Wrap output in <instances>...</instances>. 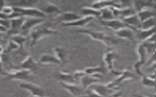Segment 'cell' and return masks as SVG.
Masks as SVG:
<instances>
[{
    "label": "cell",
    "instance_id": "obj_1",
    "mask_svg": "<svg viewBox=\"0 0 156 97\" xmlns=\"http://www.w3.org/2000/svg\"><path fill=\"white\" fill-rule=\"evenodd\" d=\"M38 25L35 28H34L29 33L31 39L30 47H34L39 41H40L43 38L55 35L57 32L56 30L52 28V25L51 23L46 22Z\"/></svg>",
    "mask_w": 156,
    "mask_h": 97
},
{
    "label": "cell",
    "instance_id": "obj_2",
    "mask_svg": "<svg viewBox=\"0 0 156 97\" xmlns=\"http://www.w3.org/2000/svg\"><path fill=\"white\" fill-rule=\"evenodd\" d=\"M75 32L88 35L93 40L102 42L107 47L114 45L118 42V41L103 32L92 31L88 29L79 28L75 31Z\"/></svg>",
    "mask_w": 156,
    "mask_h": 97
},
{
    "label": "cell",
    "instance_id": "obj_3",
    "mask_svg": "<svg viewBox=\"0 0 156 97\" xmlns=\"http://www.w3.org/2000/svg\"><path fill=\"white\" fill-rule=\"evenodd\" d=\"M13 8L15 12L19 13L21 16L24 18H41L45 19L47 16V15H45L38 8L13 7Z\"/></svg>",
    "mask_w": 156,
    "mask_h": 97
},
{
    "label": "cell",
    "instance_id": "obj_4",
    "mask_svg": "<svg viewBox=\"0 0 156 97\" xmlns=\"http://www.w3.org/2000/svg\"><path fill=\"white\" fill-rule=\"evenodd\" d=\"M10 39L18 45V48L15 50L13 52V53L16 55L24 56L25 58L28 55H29L27 50L24 48V44L27 39L26 36H25L23 35L19 34V35H16L11 36Z\"/></svg>",
    "mask_w": 156,
    "mask_h": 97
},
{
    "label": "cell",
    "instance_id": "obj_5",
    "mask_svg": "<svg viewBox=\"0 0 156 97\" xmlns=\"http://www.w3.org/2000/svg\"><path fill=\"white\" fill-rule=\"evenodd\" d=\"M20 87L29 92L32 96L44 97L47 96L45 90L40 85L30 82H24L20 84Z\"/></svg>",
    "mask_w": 156,
    "mask_h": 97
},
{
    "label": "cell",
    "instance_id": "obj_6",
    "mask_svg": "<svg viewBox=\"0 0 156 97\" xmlns=\"http://www.w3.org/2000/svg\"><path fill=\"white\" fill-rule=\"evenodd\" d=\"M7 79L13 81H29L32 79V73L24 69H15L9 72Z\"/></svg>",
    "mask_w": 156,
    "mask_h": 97
},
{
    "label": "cell",
    "instance_id": "obj_7",
    "mask_svg": "<svg viewBox=\"0 0 156 97\" xmlns=\"http://www.w3.org/2000/svg\"><path fill=\"white\" fill-rule=\"evenodd\" d=\"M46 22L44 18H25L21 28V35L30 33V32L38 25Z\"/></svg>",
    "mask_w": 156,
    "mask_h": 97
},
{
    "label": "cell",
    "instance_id": "obj_8",
    "mask_svg": "<svg viewBox=\"0 0 156 97\" xmlns=\"http://www.w3.org/2000/svg\"><path fill=\"white\" fill-rule=\"evenodd\" d=\"M24 20L25 18L23 16L10 19V26L7 32L6 33L7 36L10 38L12 36L21 34L22 26L23 25Z\"/></svg>",
    "mask_w": 156,
    "mask_h": 97
},
{
    "label": "cell",
    "instance_id": "obj_9",
    "mask_svg": "<svg viewBox=\"0 0 156 97\" xmlns=\"http://www.w3.org/2000/svg\"><path fill=\"white\" fill-rule=\"evenodd\" d=\"M40 64L33 58L30 55L26 56L20 63L18 67L21 69L27 70L32 73L37 72L40 68Z\"/></svg>",
    "mask_w": 156,
    "mask_h": 97
},
{
    "label": "cell",
    "instance_id": "obj_10",
    "mask_svg": "<svg viewBox=\"0 0 156 97\" xmlns=\"http://www.w3.org/2000/svg\"><path fill=\"white\" fill-rule=\"evenodd\" d=\"M51 77L58 81L60 82H64V83H68V84H74L76 79L73 76V73H69L64 71L57 70L54 72Z\"/></svg>",
    "mask_w": 156,
    "mask_h": 97
},
{
    "label": "cell",
    "instance_id": "obj_11",
    "mask_svg": "<svg viewBox=\"0 0 156 97\" xmlns=\"http://www.w3.org/2000/svg\"><path fill=\"white\" fill-rule=\"evenodd\" d=\"M90 90L94 91L99 95L102 97H107V96H114L116 95V92H112L113 90V88H110L107 85H102L99 84H94L90 87Z\"/></svg>",
    "mask_w": 156,
    "mask_h": 97
},
{
    "label": "cell",
    "instance_id": "obj_12",
    "mask_svg": "<svg viewBox=\"0 0 156 97\" xmlns=\"http://www.w3.org/2000/svg\"><path fill=\"white\" fill-rule=\"evenodd\" d=\"M80 18H82V16L77 13L71 12H67L65 13H62L61 14L57 15L55 17L54 21L61 22V24L69 23L76 21Z\"/></svg>",
    "mask_w": 156,
    "mask_h": 97
},
{
    "label": "cell",
    "instance_id": "obj_13",
    "mask_svg": "<svg viewBox=\"0 0 156 97\" xmlns=\"http://www.w3.org/2000/svg\"><path fill=\"white\" fill-rule=\"evenodd\" d=\"M137 53L138 54V56L140 57L139 61L136 62L134 65V69L136 71V72L140 75H141V72L140 70V67L142 65L146 60V48L143 44H140L137 45L136 47Z\"/></svg>",
    "mask_w": 156,
    "mask_h": 97
},
{
    "label": "cell",
    "instance_id": "obj_14",
    "mask_svg": "<svg viewBox=\"0 0 156 97\" xmlns=\"http://www.w3.org/2000/svg\"><path fill=\"white\" fill-rule=\"evenodd\" d=\"M38 2L36 0H11L5 1L7 5H10L13 7H34V5Z\"/></svg>",
    "mask_w": 156,
    "mask_h": 97
},
{
    "label": "cell",
    "instance_id": "obj_15",
    "mask_svg": "<svg viewBox=\"0 0 156 97\" xmlns=\"http://www.w3.org/2000/svg\"><path fill=\"white\" fill-rule=\"evenodd\" d=\"M118 55L117 53L112 50H110L106 52L104 55V57H103L104 62H105L107 69H109L111 72H112V73H116V74H117V73L118 72H116L114 70L113 68V63L115 61V60L118 59Z\"/></svg>",
    "mask_w": 156,
    "mask_h": 97
},
{
    "label": "cell",
    "instance_id": "obj_16",
    "mask_svg": "<svg viewBox=\"0 0 156 97\" xmlns=\"http://www.w3.org/2000/svg\"><path fill=\"white\" fill-rule=\"evenodd\" d=\"M101 23L105 27L110 28L115 32L122 28L125 27H127L126 25L124 24V22L119 19H110L107 21H104V20H100Z\"/></svg>",
    "mask_w": 156,
    "mask_h": 97
},
{
    "label": "cell",
    "instance_id": "obj_17",
    "mask_svg": "<svg viewBox=\"0 0 156 97\" xmlns=\"http://www.w3.org/2000/svg\"><path fill=\"white\" fill-rule=\"evenodd\" d=\"M94 18L92 16H85L80 18V19L69 23H63L61 24L62 26L63 27H81L86 25L90 21H91Z\"/></svg>",
    "mask_w": 156,
    "mask_h": 97
},
{
    "label": "cell",
    "instance_id": "obj_18",
    "mask_svg": "<svg viewBox=\"0 0 156 97\" xmlns=\"http://www.w3.org/2000/svg\"><path fill=\"white\" fill-rule=\"evenodd\" d=\"M60 85L62 86L63 89H65L69 94L71 95L79 97L83 95H82L83 89L82 87H79L78 85L74 84H68V83H64L60 82Z\"/></svg>",
    "mask_w": 156,
    "mask_h": 97
},
{
    "label": "cell",
    "instance_id": "obj_19",
    "mask_svg": "<svg viewBox=\"0 0 156 97\" xmlns=\"http://www.w3.org/2000/svg\"><path fill=\"white\" fill-rule=\"evenodd\" d=\"M134 78V75L130 73L128 70H124L120 73V75L118 78L115 79L113 81L110 82L109 84H107V85L110 88H114L116 85H118L122 81H127L128 79H131Z\"/></svg>",
    "mask_w": 156,
    "mask_h": 97
},
{
    "label": "cell",
    "instance_id": "obj_20",
    "mask_svg": "<svg viewBox=\"0 0 156 97\" xmlns=\"http://www.w3.org/2000/svg\"><path fill=\"white\" fill-rule=\"evenodd\" d=\"M54 55L60 61L62 64H64L68 60V53L67 50L62 47L56 46L53 48Z\"/></svg>",
    "mask_w": 156,
    "mask_h": 97
},
{
    "label": "cell",
    "instance_id": "obj_21",
    "mask_svg": "<svg viewBox=\"0 0 156 97\" xmlns=\"http://www.w3.org/2000/svg\"><path fill=\"white\" fill-rule=\"evenodd\" d=\"M123 22L126 25V26L127 24L129 28H136L137 29L141 28V22L136 13L124 18Z\"/></svg>",
    "mask_w": 156,
    "mask_h": 97
},
{
    "label": "cell",
    "instance_id": "obj_22",
    "mask_svg": "<svg viewBox=\"0 0 156 97\" xmlns=\"http://www.w3.org/2000/svg\"><path fill=\"white\" fill-rule=\"evenodd\" d=\"M80 82L82 87L83 89H85L88 87H90L93 84L99 82L100 79L98 77L86 74L83 77L80 78Z\"/></svg>",
    "mask_w": 156,
    "mask_h": 97
},
{
    "label": "cell",
    "instance_id": "obj_23",
    "mask_svg": "<svg viewBox=\"0 0 156 97\" xmlns=\"http://www.w3.org/2000/svg\"><path fill=\"white\" fill-rule=\"evenodd\" d=\"M40 64H57L62 65L60 61L54 55L50 54L42 55L38 60Z\"/></svg>",
    "mask_w": 156,
    "mask_h": 97
},
{
    "label": "cell",
    "instance_id": "obj_24",
    "mask_svg": "<svg viewBox=\"0 0 156 97\" xmlns=\"http://www.w3.org/2000/svg\"><path fill=\"white\" fill-rule=\"evenodd\" d=\"M45 15L47 14H57V15L62 13V10L58 8V6L49 2H46L45 5L41 8H39Z\"/></svg>",
    "mask_w": 156,
    "mask_h": 97
},
{
    "label": "cell",
    "instance_id": "obj_25",
    "mask_svg": "<svg viewBox=\"0 0 156 97\" xmlns=\"http://www.w3.org/2000/svg\"><path fill=\"white\" fill-rule=\"evenodd\" d=\"M91 7L101 10L105 8H109V7H118V5L116 4V2L112 1H95L92 3Z\"/></svg>",
    "mask_w": 156,
    "mask_h": 97
},
{
    "label": "cell",
    "instance_id": "obj_26",
    "mask_svg": "<svg viewBox=\"0 0 156 97\" xmlns=\"http://www.w3.org/2000/svg\"><path fill=\"white\" fill-rule=\"evenodd\" d=\"M115 35L119 38L124 39L132 40L133 39V33L130 28L125 27L115 32Z\"/></svg>",
    "mask_w": 156,
    "mask_h": 97
},
{
    "label": "cell",
    "instance_id": "obj_27",
    "mask_svg": "<svg viewBox=\"0 0 156 97\" xmlns=\"http://www.w3.org/2000/svg\"><path fill=\"white\" fill-rule=\"evenodd\" d=\"M155 32V27L149 29H138V38L141 41H146L154 35Z\"/></svg>",
    "mask_w": 156,
    "mask_h": 97
},
{
    "label": "cell",
    "instance_id": "obj_28",
    "mask_svg": "<svg viewBox=\"0 0 156 97\" xmlns=\"http://www.w3.org/2000/svg\"><path fill=\"white\" fill-rule=\"evenodd\" d=\"M84 71L87 75H91V76L98 78L99 75L104 74L106 72L107 70L104 67L98 66V67H88L85 69Z\"/></svg>",
    "mask_w": 156,
    "mask_h": 97
},
{
    "label": "cell",
    "instance_id": "obj_29",
    "mask_svg": "<svg viewBox=\"0 0 156 97\" xmlns=\"http://www.w3.org/2000/svg\"><path fill=\"white\" fill-rule=\"evenodd\" d=\"M82 13L85 16H92L100 19L101 12V10L95 9L91 7H84L82 8Z\"/></svg>",
    "mask_w": 156,
    "mask_h": 97
},
{
    "label": "cell",
    "instance_id": "obj_30",
    "mask_svg": "<svg viewBox=\"0 0 156 97\" xmlns=\"http://www.w3.org/2000/svg\"><path fill=\"white\" fill-rule=\"evenodd\" d=\"M141 22H143L149 19L154 18V13L152 11L145 8L136 13Z\"/></svg>",
    "mask_w": 156,
    "mask_h": 97
},
{
    "label": "cell",
    "instance_id": "obj_31",
    "mask_svg": "<svg viewBox=\"0 0 156 97\" xmlns=\"http://www.w3.org/2000/svg\"><path fill=\"white\" fill-rule=\"evenodd\" d=\"M101 15L100 16V19L101 20H104V21H107V20H110L114 19V15L113 12L112 11V9L111 7L109 8H105L101 10Z\"/></svg>",
    "mask_w": 156,
    "mask_h": 97
},
{
    "label": "cell",
    "instance_id": "obj_32",
    "mask_svg": "<svg viewBox=\"0 0 156 97\" xmlns=\"http://www.w3.org/2000/svg\"><path fill=\"white\" fill-rule=\"evenodd\" d=\"M142 83L146 87H154L155 85L154 79L148 76L142 77Z\"/></svg>",
    "mask_w": 156,
    "mask_h": 97
},
{
    "label": "cell",
    "instance_id": "obj_33",
    "mask_svg": "<svg viewBox=\"0 0 156 97\" xmlns=\"http://www.w3.org/2000/svg\"><path fill=\"white\" fill-rule=\"evenodd\" d=\"M154 18L149 19L143 22L141 24V29H149L152 27H154Z\"/></svg>",
    "mask_w": 156,
    "mask_h": 97
},
{
    "label": "cell",
    "instance_id": "obj_34",
    "mask_svg": "<svg viewBox=\"0 0 156 97\" xmlns=\"http://www.w3.org/2000/svg\"><path fill=\"white\" fill-rule=\"evenodd\" d=\"M79 97H102V96L99 95L98 93H96L94 91L90 89L88 91H87L86 95H83Z\"/></svg>",
    "mask_w": 156,
    "mask_h": 97
},
{
    "label": "cell",
    "instance_id": "obj_35",
    "mask_svg": "<svg viewBox=\"0 0 156 97\" xmlns=\"http://www.w3.org/2000/svg\"><path fill=\"white\" fill-rule=\"evenodd\" d=\"M73 76L75 77V78H81L84 75H86L84 70H77L73 73Z\"/></svg>",
    "mask_w": 156,
    "mask_h": 97
},
{
    "label": "cell",
    "instance_id": "obj_36",
    "mask_svg": "<svg viewBox=\"0 0 156 97\" xmlns=\"http://www.w3.org/2000/svg\"><path fill=\"white\" fill-rule=\"evenodd\" d=\"M8 73H9V72L5 70V69L4 68L2 62H0V75L7 76Z\"/></svg>",
    "mask_w": 156,
    "mask_h": 97
},
{
    "label": "cell",
    "instance_id": "obj_37",
    "mask_svg": "<svg viewBox=\"0 0 156 97\" xmlns=\"http://www.w3.org/2000/svg\"><path fill=\"white\" fill-rule=\"evenodd\" d=\"M6 36H8L7 33H0V45L2 43H5L6 42Z\"/></svg>",
    "mask_w": 156,
    "mask_h": 97
},
{
    "label": "cell",
    "instance_id": "obj_38",
    "mask_svg": "<svg viewBox=\"0 0 156 97\" xmlns=\"http://www.w3.org/2000/svg\"><path fill=\"white\" fill-rule=\"evenodd\" d=\"M8 31V29L5 27L3 25H0V33H6Z\"/></svg>",
    "mask_w": 156,
    "mask_h": 97
},
{
    "label": "cell",
    "instance_id": "obj_39",
    "mask_svg": "<svg viewBox=\"0 0 156 97\" xmlns=\"http://www.w3.org/2000/svg\"><path fill=\"white\" fill-rule=\"evenodd\" d=\"M6 5L5 1H0V12H1L2 8H4V7Z\"/></svg>",
    "mask_w": 156,
    "mask_h": 97
},
{
    "label": "cell",
    "instance_id": "obj_40",
    "mask_svg": "<svg viewBox=\"0 0 156 97\" xmlns=\"http://www.w3.org/2000/svg\"><path fill=\"white\" fill-rule=\"evenodd\" d=\"M4 52V48L2 45H0V55H1Z\"/></svg>",
    "mask_w": 156,
    "mask_h": 97
},
{
    "label": "cell",
    "instance_id": "obj_41",
    "mask_svg": "<svg viewBox=\"0 0 156 97\" xmlns=\"http://www.w3.org/2000/svg\"><path fill=\"white\" fill-rule=\"evenodd\" d=\"M135 96H136V97H148L145 95H135Z\"/></svg>",
    "mask_w": 156,
    "mask_h": 97
},
{
    "label": "cell",
    "instance_id": "obj_42",
    "mask_svg": "<svg viewBox=\"0 0 156 97\" xmlns=\"http://www.w3.org/2000/svg\"><path fill=\"white\" fill-rule=\"evenodd\" d=\"M2 62V57H1V55H0V62Z\"/></svg>",
    "mask_w": 156,
    "mask_h": 97
},
{
    "label": "cell",
    "instance_id": "obj_43",
    "mask_svg": "<svg viewBox=\"0 0 156 97\" xmlns=\"http://www.w3.org/2000/svg\"><path fill=\"white\" fill-rule=\"evenodd\" d=\"M29 97H41V96H29ZM44 97H48V96H44Z\"/></svg>",
    "mask_w": 156,
    "mask_h": 97
},
{
    "label": "cell",
    "instance_id": "obj_44",
    "mask_svg": "<svg viewBox=\"0 0 156 97\" xmlns=\"http://www.w3.org/2000/svg\"><path fill=\"white\" fill-rule=\"evenodd\" d=\"M154 97H156V94L155 95V96H154Z\"/></svg>",
    "mask_w": 156,
    "mask_h": 97
}]
</instances>
